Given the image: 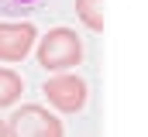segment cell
<instances>
[{"instance_id": "1", "label": "cell", "mask_w": 148, "mask_h": 137, "mask_svg": "<svg viewBox=\"0 0 148 137\" xmlns=\"http://www.w3.org/2000/svg\"><path fill=\"white\" fill-rule=\"evenodd\" d=\"M83 62V41L73 28H52L38 41V65L48 72H66Z\"/></svg>"}, {"instance_id": "2", "label": "cell", "mask_w": 148, "mask_h": 137, "mask_svg": "<svg viewBox=\"0 0 148 137\" xmlns=\"http://www.w3.org/2000/svg\"><path fill=\"white\" fill-rule=\"evenodd\" d=\"M7 134L10 137H66V127L45 106H21L7 123Z\"/></svg>"}, {"instance_id": "3", "label": "cell", "mask_w": 148, "mask_h": 137, "mask_svg": "<svg viewBox=\"0 0 148 137\" xmlns=\"http://www.w3.org/2000/svg\"><path fill=\"white\" fill-rule=\"evenodd\" d=\"M45 100L52 103V110H59V113H79L86 106V100H90V86L79 75L59 72V75H52L45 82Z\"/></svg>"}, {"instance_id": "4", "label": "cell", "mask_w": 148, "mask_h": 137, "mask_svg": "<svg viewBox=\"0 0 148 137\" xmlns=\"http://www.w3.org/2000/svg\"><path fill=\"white\" fill-rule=\"evenodd\" d=\"M35 24H24V21H10V24H0V62H21L28 58L31 45H35Z\"/></svg>"}, {"instance_id": "5", "label": "cell", "mask_w": 148, "mask_h": 137, "mask_svg": "<svg viewBox=\"0 0 148 137\" xmlns=\"http://www.w3.org/2000/svg\"><path fill=\"white\" fill-rule=\"evenodd\" d=\"M76 14L90 31H103V0H76Z\"/></svg>"}, {"instance_id": "6", "label": "cell", "mask_w": 148, "mask_h": 137, "mask_svg": "<svg viewBox=\"0 0 148 137\" xmlns=\"http://www.w3.org/2000/svg\"><path fill=\"white\" fill-rule=\"evenodd\" d=\"M21 96V75L14 68H3L0 65V110L3 106H14Z\"/></svg>"}, {"instance_id": "7", "label": "cell", "mask_w": 148, "mask_h": 137, "mask_svg": "<svg viewBox=\"0 0 148 137\" xmlns=\"http://www.w3.org/2000/svg\"><path fill=\"white\" fill-rule=\"evenodd\" d=\"M38 0H0V10H7V14H24V10H31Z\"/></svg>"}, {"instance_id": "8", "label": "cell", "mask_w": 148, "mask_h": 137, "mask_svg": "<svg viewBox=\"0 0 148 137\" xmlns=\"http://www.w3.org/2000/svg\"><path fill=\"white\" fill-rule=\"evenodd\" d=\"M0 137H10V134H7V127H3V120H0Z\"/></svg>"}]
</instances>
